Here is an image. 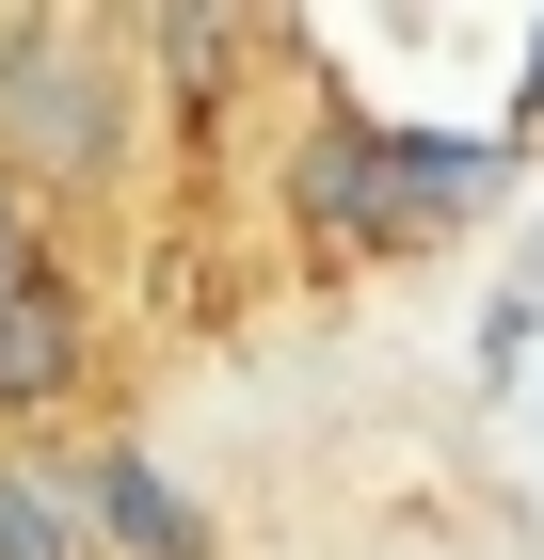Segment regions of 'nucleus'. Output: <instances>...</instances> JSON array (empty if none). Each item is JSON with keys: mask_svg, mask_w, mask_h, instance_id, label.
<instances>
[{"mask_svg": "<svg viewBox=\"0 0 544 560\" xmlns=\"http://www.w3.org/2000/svg\"><path fill=\"white\" fill-rule=\"evenodd\" d=\"M128 161V81L96 16H0V192H96Z\"/></svg>", "mask_w": 544, "mask_h": 560, "instance_id": "1", "label": "nucleus"}, {"mask_svg": "<svg viewBox=\"0 0 544 560\" xmlns=\"http://www.w3.org/2000/svg\"><path fill=\"white\" fill-rule=\"evenodd\" d=\"M289 192H304V224H321V241H417L432 209H464V192H481V144H384V129H321Z\"/></svg>", "mask_w": 544, "mask_h": 560, "instance_id": "2", "label": "nucleus"}, {"mask_svg": "<svg viewBox=\"0 0 544 560\" xmlns=\"http://www.w3.org/2000/svg\"><path fill=\"white\" fill-rule=\"evenodd\" d=\"M65 385H81V289L48 272L33 192H0V417H48Z\"/></svg>", "mask_w": 544, "mask_h": 560, "instance_id": "3", "label": "nucleus"}, {"mask_svg": "<svg viewBox=\"0 0 544 560\" xmlns=\"http://www.w3.org/2000/svg\"><path fill=\"white\" fill-rule=\"evenodd\" d=\"M65 513H96L113 545H144V560H209V513H193V497H176L144 448H96V465L65 480Z\"/></svg>", "mask_w": 544, "mask_h": 560, "instance_id": "4", "label": "nucleus"}, {"mask_svg": "<svg viewBox=\"0 0 544 560\" xmlns=\"http://www.w3.org/2000/svg\"><path fill=\"white\" fill-rule=\"evenodd\" d=\"M0 560H81V513H65V480L0 465Z\"/></svg>", "mask_w": 544, "mask_h": 560, "instance_id": "5", "label": "nucleus"}]
</instances>
